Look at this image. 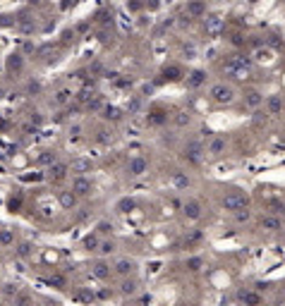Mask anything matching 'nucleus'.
Listing matches in <instances>:
<instances>
[{"label": "nucleus", "mask_w": 285, "mask_h": 306, "mask_svg": "<svg viewBox=\"0 0 285 306\" xmlns=\"http://www.w3.org/2000/svg\"><path fill=\"white\" fill-rule=\"evenodd\" d=\"M39 163H55V156H53V153H46V156H41V158H39Z\"/></svg>", "instance_id": "obj_24"}, {"label": "nucleus", "mask_w": 285, "mask_h": 306, "mask_svg": "<svg viewBox=\"0 0 285 306\" xmlns=\"http://www.w3.org/2000/svg\"><path fill=\"white\" fill-rule=\"evenodd\" d=\"M173 184H175L177 189H187V186H189V177L182 175V172H173Z\"/></svg>", "instance_id": "obj_9"}, {"label": "nucleus", "mask_w": 285, "mask_h": 306, "mask_svg": "<svg viewBox=\"0 0 285 306\" xmlns=\"http://www.w3.org/2000/svg\"><path fill=\"white\" fill-rule=\"evenodd\" d=\"M29 304V299H27V296H22V299H20V306H27Z\"/></svg>", "instance_id": "obj_30"}, {"label": "nucleus", "mask_w": 285, "mask_h": 306, "mask_svg": "<svg viewBox=\"0 0 285 306\" xmlns=\"http://www.w3.org/2000/svg\"><path fill=\"white\" fill-rule=\"evenodd\" d=\"M259 103H261V94H256V91H249V94H247V106H249V108H256Z\"/></svg>", "instance_id": "obj_13"}, {"label": "nucleus", "mask_w": 285, "mask_h": 306, "mask_svg": "<svg viewBox=\"0 0 285 306\" xmlns=\"http://www.w3.org/2000/svg\"><path fill=\"white\" fill-rule=\"evenodd\" d=\"M204 84V72L201 70H194L192 74H189V86H201Z\"/></svg>", "instance_id": "obj_10"}, {"label": "nucleus", "mask_w": 285, "mask_h": 306, "mask_svg": "<svg viewBox=\"0 0 285 306\" xmlns=\"http://www.w3.org/2000/svg\"><path fill=\"white\" fill-rule=\"evenodd\" d=\"M72 192H75V194H79V196H84V194H89V192H91V182H89V180H84V177H77V180H75V184H72Z\"/></svg>", "instance_id": "obj_4"}, {"label": "nucleus", "mask_w": 285, "mask_h": 306, "mask_svg": "<svg viewBox=\"0 0 285 306\" xmlns=\"http://www.w3.org/2000/svg\"><path fill=\"white\" fill-rule=\"evenodd\" d=\"M263 228H271V230H275L278 228V220L275 218H263V222H261Z\"/></svg>", "instance_id": "obj_22"}, {"label": "nucleus", "mask_w": 285, "mask_h": 306, "mask_svg": "<svg viewBox=\"0 0 285 306\" xmlns=\"http://www.w3.org/2000/svg\"><path fill=\"white\" fill-rule=\"evenodd\" d=\"M12 240H15V237H12V232H8V230H3V232H0V242H3V244H10Z\"/></svg>", "instance_id": "obj_20"}, {"label": "nucleus", "mask_w": 285, "mask_h": 306, "mask_svg": "<svg viewBox=\"0 0 285 306\" xmlns=\"http://www.w3.org/2000/svg\"><path fill=\"white\" fill-rule=\"evenodd\" d=\"M247 204H249V198H247V194H242V192H230V194L223 196V208L225 210H244Z\"/></svg>", "instance_id": "obj_1"}, {"label": "nucleus", "mask_w": 285, "mask_h": 306, "mask_svg": "<svg viewBox=\"0 0 285 306\" xmlns=\"http://www.w3.org/2000/svg\"><path fill=\"white\" fill-rule=\"evenodd\" d=\"M103 112H106L103 118H108V120H120V110L113 108V106H108V108L103 110Z\"/></svg>", "instance_id": "obj_17"}, {"label": "nucleus", "mask_w": 285, "mask_h": 306, "mask_svg": "<svg viewBox=\"0 0 285 306\" xmlns=\"http://www.w3.org/2000/svg\"><path fill=\"white\" fill-rule=\"evenodd\" d=\"M89 168H91L89 160H75V163H72V170H77V172H84V170H89Z\"/></svg>", "instance_id": "obj_18"}, {"label": "nucleus", "mask_w": 285, "mask_h": 306, "mask_svg": "<svg viewBox=\"0 0 285 306\" xmlns=\"http://www.w3.org/2000/svg\"><path fill=\"white\" fill-rule=\"evenodd\" d=\"M132 268H134V263H132V261H125V258H122V261H118V266H115V270H118L120 275L132 273Z\"/></svg>", "instance_id": "obj_11"}, {"label": "nucleus", "mask_w": 285, "mask_h": 306, "mask_svg": "<svg viewBox=\"0 0 285 306\" xmlns=\"http://www.w3.org/2000/svg\"><path fill=\"white\" fill-rule=\"evenodd\" d=\"M165 74H170V79H180V70H177V67H170V70H165Z\"/></svg>", "instance_id": "obj_25"}, {"label": "nucleus", "mask_w": 285, "mask_h": 306, "mask_svg": "<svg viewBox=\"0 0 285 306\" xmlns=\"http://www.w3.org/2000/svg\"><path fill=\"white\" fill-rule=\"evenodd\" d=\"M60 204L65 208H72L75 206V194H72V192H63V194H60Z\"/></svg>", "instance_id": "obj_12"}, {"label": "nucleus", "mask_w": 285, "mask_h": 306, "mask_svg": "<svg viewBox=\"0 0 285 306\" xmlns=\"http://www.w3.org/2000/svg\"><path fill=\"white\" fill-rule=\"evenodd\" d=\"M211 98L216 100V103H232L235 91L230 86H225V84H216V86L211 88Z\"/></svg>", "instance_id": "obj_2"}, {"label": "nucleus", "mask_w": 285, "mask_h": 306, "mask_svg": "<svg viewBox=\"0 0 285 306\" xmlns=\"http://www.w3.org/2000/svg\"><path fill=\"white\" fill-rule=\"evenodd\" d=\"M201 266H204V261H201L199 256H194V258H189V261H187V268H189V270H199Z\"/></svg>", "instance_id": "obj_19"}, {"label": "nucleus", "mask_w": 285, "mask_h": 306, "mask_svg": "<svg viewBox=\"0 0 285 306\" xmlns=\"http://www.w3.org/2000/svg\"><path fill=\"white\" fill-rule=\"evenodd\" d=\"M110 252H115L113 242H103V244H101V254H110Z\"/></svg>", "instance_id": "obj_23"}, {"label": "nucleus", "mask_w": 285, "mask_h": 306, "mask_svg": "<svg viewBox=\"0 0 285 306\" xmlns=\"http://www.w3.org/2000/svg\"><path fill=\"white\" fill-rule=\"evenodd\" d=\"M29 254V244H20V256H27Z\"/></svg>", "instance_id": "obj_26"}, {"label": "nucleus", "mask_w": 285, "mask_h": 306, "mask_svg": "<svg viewBox=\"0 0 285 306\" xmlns=\"http://www.w3.org/2000/svg\"><path fill=\"white\" fill-rule=\"evenodd\" d=\"M87 246H89V249H94V246H96V237H89V240H87Z\"/></svg>", "instance_id": "obj_28"}, {"label": "nucleus", "mask_w": 285, "mask_h": 306, "mask_svg": "<svg viewBox=\"0 0 285 306\" xmlns=\"http://www.w3.org/2000/svg\"><path fill=\"white\" fill-rule=\"evenodd\" d=\"M242 302H244V306H259L261 304V296L256 294V292H242Z\"/></svg>", "instance_id": "obj_8"}, {"label": "nucleus", "mask_w": 285, "mask_h": 306, "mask_svg": "<svg viewBox=\"0 0 285 306\" xmlns=\"http://www.w3.org/2000/svg\"><path fill=\"white\" fill-rule=\"evenodd\" d=\"M122 292H125V294H134V292H137V284H134V282H125V284H122Z\"/></svg>", "instance_id": "obj_21"}, {"label": "nucleus", "mask_w": 285, "mask_h": 306, "mask_svg": "<svg viewBox=\"0 0 285 306\" xmlns=\"http://www.w3.org/2000/svg\"><path fill=\"white\" fill-rule=\"evenodd\" d=\"M199 153H201V146L199 144H189L185 148V158H189L192 163H199Z\"/></svg>", "instance_id": "obj_7"}, {"label": "nucleus", "mask_w": 285, "mask_h": 306, "mask_svg": "<svg viewBox=\"0 0 285 306\" xmlns=\"http://www.w3.org/2000/svg\"><path fill=\"white\" fill-rule=\"evenodd\" d=\"M189 12H192V14H199V12H201V5H197V2H194V5L189 8Z\"/></svg>", "instance_id": "obj_27"}, {"label": "nucleus", "mask_w": 285, "mask_h": 306, "mask_svg": "<svg viewBox=\"0 0 285 306\" xmlns=\"http://www.w3.org/2000/svg\"><path fill=\"white\" fill-rule=\"evenodd\" d=\"M223 148H225V142H223V139H213V144H211V153H213V156H220Z\"/></svg>", "instance_id": "obj_16"}, {"label": "nucleus", "mask_w": 285, "mask_h": 306, "mask_svg": "<svg viewBox=\"0 0 285 306\" xmlns=\"http://www.w3.org/2000/svg\"><path fill=\"white\" fill-rule=\"evenodd\" d=\"M266 108H268L271 115H278V112L283 110V100H280V96H271V98L266 100Z\"/></svg>", "instance_id": "obj_6"}, {"label": "nucleus", "mask_w": 285, "mask_h": 306, "mask_svg": "<svg viewBox=\"0 0 285 306\" xmlns=\"http://www.w3.org/2000/svg\"><path fill=\"white\" fill-rule=\"evenodd\" d=\"M146 160L144 158H132L130 160V175H134V177H139V175H144L146 172Z\"/></svg>", "instance_id": "obj_3"}, {"label": "nucleus", "mask_w": 285, "mask_h": 306, "mask_svg": "<svg viewBox=\"0 0 285 306\" xmlns=\"http://www.w3.org/2000/svg\"><path fill=\"white\" fill-rule=\"evenodd\" d=\"M108 266H106V263H96V266H94V275H96V278H101V280H103V278H108Z\"/></svg>", "instance_id": "obj_14"}, {"label": "nucleus", "mask_w": 285, "mask_h": 306, "mask_svg": "<svg viewBox=\"0 0 285 306\" xmlns=\"http://www.w3.org/2000/svg\"><path fill=\"white\" fill-rule=\"evenodd\" d=\"M185 216L189 220H199L201 218V206H199L197 201H187L185 204Z\"/></svg>", "instance_id": "obj_5"}, {"label": "nucleus", "mask_w": 285, "mask_h": 306, "mask_svg": "<svg viewBox=\"0 0 285 306\" xmlns=\"http://www.w3.org/2000/svg\"><path fill=\"white\" fill-rule=\"evenodd\" d=\"M185 122H189V118H185V115H180V118H177V124H185Z\"/></svg>", "instance_id": "obj_29"}, {"label": "nucleus", "mask_w": 285, "mask_h": 306, "mask_svg": "<svg viewBox=\"0 0 285 306\" xmlns=\"http://www.w3.org/2000/svg\"><path fill=\"white\" fill-rule=\"evenodd\" d=\"M65 172H67V165H63V163H58L55 168H51V175H53L55 180H60Z\"/></svg>", "instance_id": "obj_15"}]
</instances>
